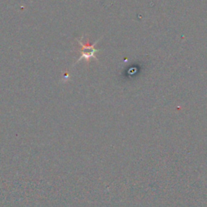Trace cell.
Segmentation results:
<instances>
[{
  "label": "cell",
  "instance_id": "6da1fadb",
  "mask_svg": "<svg viewBox=\"0 0 207 207\" xmlns=\"http://www.w3.org/2000/svg\"><path fill=\"white\" fill-rule=\"evenodd\" d=\"M83 39H84V37H82L81 39L78 40V42H79V44H80L81 48L79 49V52H80V58L77 60L76 62H80V60L82 59H85L86 61H87V62H89V60L91 59V58H95L96 60H97V58H96V54L97 52L100 51V50L95 49V45L97 44V42H98V41L100 39H99L97 41L95 42L93 44H89L88 40L87 41L86 43H84Z\"/></svg>",
  "mask_w": 207,
  "mask_h": 207
}]
</instances>
